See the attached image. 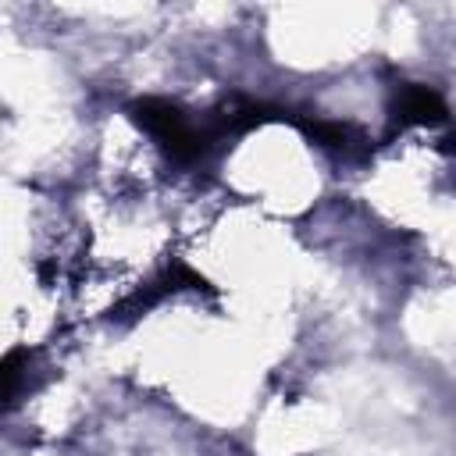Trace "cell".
<instances>
[{"label":"cell","mask_w":456,"mask_h":456,"mask_svg":"<svg viewBox=\"0 0 456 456\" xmlns=\"http://www.w3.org/2000/svg\"><path fill=\"white\" fill-rule=\"evenodd\" d=\"M399 125H438L445 121V103L438 100L435 89L417 86V82H403L395 86V103H392Z\"/></svg>","instance_id":"obj_1"}]
</instances>
